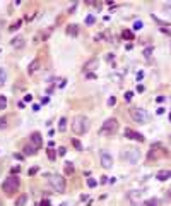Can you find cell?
Here are the masks:
<instances>
[{"label":"cell","instance_id":"obj_1","mask_svg":"<svg viewBox=\"0 0 171 206\" xmlns=\"http://www.w3.org/2000/svg\"><path fill=\"white\" fill-rule=\"evenodd\" d=\"M72 131L77 136H82L89 131V118L84 117V115H75L72 118Z\"/></svg>","mask_w":171,"mask_h":206},{"label":"cell","instance_id":"obj_2","mask_svg":"<svg viewBox=\"0 0 171 206\" xmlns=\"http://www.w3.org/2000/svg\"><path fill=\"white\" fill-rule=\"evenodd\" d=\"M19 177L16 175H10L7 177V179L4 180V184H2V189H4V193L7 194V196H12L14 193H17V189H19Z\"/></svg>","mask_w":171,"mask_h":206},{"label":"cell","instance_id":"obj_3","mask_svg":"<svg viewBox=\"0 0 171 206\" xmlns=\"http://www.w3.org/2000/svg\"><path fill=\"white\" fill-rule=\"evenodd\" d=\"M116 131H118V120L111 117V118H106V120H104V124H103L101 129H99V134H101V136H113Z\"/></svg>","mask_w":171,"mask_h":206},{"label":"cell","instance_id":"obj_4","mask_svg":"<svg viewBox=\"0 0 171 206\" xmlns=\"http://www.w3.org/2000/svg\"><path fill=\"white\" fill-rule=\"evenodd\" d=\"M122 158L128 163H137L139 158H140V149L137 148V146H127L122 151Z\"/></svg>","mask_w":171,"mask_h":206},{"label":"cell","instance_id":"obj_5","mask_svg":"<svg viewBox=\"0 0 171 206\" xmlns=\"http://www.w3.org/2000/svg\"><path fill=\"white\" fill-rule=\"evenodd\" d=\"M128 112H130L132 120L137 124H147V120H149V114L144 108H140V107H132Z\"/></svg>","mask_w":171,"mask_h":206},{"label":"cell","instance_id":"obj_6","mask_svg":"<svg viewBox=\"0 0 171 206\" xmlns=\"http://www.w3.org/2000/svg\"><path fill=\"white\" fill-rule=\"evenodd\" d=\"M48 182H50V185L53 187V191L58 194H64L65 193V187H67V184H65V179L62 175H56V174H51L50 179H48Z\"/></svg>","mask_w":171,"mask_h":206},{"label":"cell","instance_id":"obj_7","mask_svg":"<svg viewBox=\"0 0 171 206\" xmlns=\"http://www.w3.org/2000/svg\"><path fill=\"white\" fill-rule=\"evenodd\" d=\"M142 196H144V191H142V189H133V191H128L127 193V199H128V203H130L132 206L139 204L140 199H142Z\"/></svg>","mask_w":171,"mask_h":206},{"label":"cell","instance_id":"obj_8","mask_svg":"<svg viewBox=\"0 0 171 206\" xmlns=\"http://www.w3.org/2000/svg\"><path fill=\"white\" fill-rule=\"evenodd\" d=\"M99 160H101V167L103 168H106V170L113 168V156L108 153L106 149H101V151H99Z\"/></svg>","mask_w":171,"mask_h":206},{"label":"cell","instance_id":"obj_9","mask_svg":"<svg viewBox=\"0 0 171 206\" xmlns=\"http://www.w3.org/2000/svg\"><path fill=\"white\" fill-rule=\"evenodd\" d=\"M29 144L34 146L36 149H39L43 146V137H41V134H39V132H33V134L29 136Z\"/></svg>","mask_w":171,"mask_h":206},{"label":"cell","instance_id":"obj_10","mask_svg":"<svg viewBox=\"0 0 171 206\" xmlns=\"http://www.w3.org/2000/svg\"><path fill=\"white\" fill-rule=\"evenodd\" d=\"M98 66H99V60L94 57V58H89V60L86 62L82 69H84V72L87 74V72H93V70H96V69H98Z\"/></svg>","mask_w":171,"mask_h":206},{"label":"cell","instance_id":"obj_11","mask_svg":"<svg viewBox=\"0 0 171 206\" xmlns=\"http://www.w3.org/2000/svg\"><path fill=\"white\" fill-rule=\"evenodd\" d=\"M125 137L133 139V141H139V143H144V136L139 134V132H135L133 129H125Z\"/></svg>","mask_w":171,"mask_h":206},{"label":"cell","instance_id":"obj_12","mask_svg":"<svg viewBox=\"0 0 171 206\" xmlns=\"http://www.w3.org/2000/svg\"><path fill=\"white\" fill-rule=\"evenodd\" d=\"M10 47L16 50H22L26 47V39L22 38V36H16V38L10 39Z\"/></svg>","mask_w":171,"mask_h":206},{"label":"cell","instance_id":"obj_13","mask_svg":"<svg viewBox=\"0 0 171 206\" xmlns=\"http://www.w3.org/2000/svg\"><path fill=\"white\" fill-rule=\"evenodd\" d=\"M39 69H41V62H39V58H34L29 66H27V74H29V76H34Z\"/></svg>","mask_w":171,"mask_h":206},{"label":"cell","instance_id":"obj_14","mask_svg":"<svg viewBox=\"0 0 171 206\" xmlns=\"http://www.w3.org/2000/svg\"><path fill=\"white\" fill-rule=\"evenodd\" d=\"M156 179L158 180H168V179H171V170H159L158 174H156Z\"/></svg>","mask_w":171,"mask_h":206},{"label":"cell","instance_id":"obj_15","mask_svg":"<svg viewBox=\"0 0 171 206\" xmlns=\"http://www.w3.org/2000/svg\"><path fill=\"white\" fill-rule=\"evenodd\" d=\"M65 31H67L68 36H77L79 35V26H77V24H68Z\"/></svg>","mask_w":171,"mask_h":206},{"label":"cell","instance_id":"obj_16","mask_svg":"<svg viewBox=\"0 0 171 206\" xmlns=\"http://www.w3.org/2000/svg\"><path fill=\"white\" fill-rule=\"evenodd\" d=\"M22 151H24V156H33V155H36V151H38V149L34 148V146H31V144H27V146H24V149H22Z\"/></svg>","mask_w":171,"mask_h":206},{"label":"cell","instance_id":"obj_17","mask_svg":"<svg viewBox=\"0 0 171 206\" xmlns=\"http://www.w3.org/2000/svg\"><path fill=\"white\" fill-rule=\"evenodd\" d=\"M26 203H27V196H26V194H21V196L16 199L14 206H26Z\"/></svg>","mask_w":171,"mask_h":206},{"label":"cell","instance_id":"obj_18","mask_svg":"<svg viewBox=\"0 0 171 206\" xmlns=\"http://www.w3.org/2000/svg\"><path fill=\"white\" fill-rule=\"evenodd\" d=\"M65 131H67V118L62 117L58 120V132H65Z\"/></svg>","mask_w":171,"mask_h":206},{"label":"cell","instance_id":"obj_19","mask_svg":"<svg viewBox=\"0 0 171 206\" xmlns=\"http://www.w3.org/2000/svg\"><path fill=\"white\" fill-rule=\"evenodd\" d=\"M144 204L145 206H159V199L158 197H149V199H145Z\"/></svg>","mask_w":171,"mask_h":206},{"label":"cell","instance_id":"obj_20","mask_svg":"<svg viewBox=\"0 0 171 206\" xmlns=\"http://www.w3.org/2000/svg\"><path fill=\"white\" fill-rule=\"evenodd\" d=\"M7 81V70L4 69V67H0V86Z\"/></svg>","mask_w":171,"mask_h":206},{"label":"cell","instance_id":"obj_21","mask_svg":"<svg viewBox=\"0 0 171 206\" xmlns=\"http://www.w3.org/2000/svg\"><path fill=\"white\" fill-rule=\"evenodd\" d=\"M74 170H75V168H74V165H72L70 162H67V163H65V174H67V175L74 174Z\"/></svg>","mask_w":171,"mask_h":206},{"label":"cell","instance_id":"obj_22","mask_svg":"<svg viewBox=\"0 0 171 206\" xmlns=\"http://www.w3.org/2000/svg\"><path fill=\"white\" fill-rule=\"evenodd\" d=\"M72 144H74V148H75L77 151H82V149H84V148H82V144H81V141L75 139V137H72Z\"/></svg>","mask_w":171,"mask_h":206},{"label":"cell","instance_id":"obj_23","mask_svg":"<svg viewBox=\"0 0 171 206\" xmlns=\"http://www.w3.org/2000/svg\"><path fill=\"white\" fill-rule=\"evenodd\" d=\"M7 108V96L0 95V110H5Z\"/></svg>","mask_w":171,"mask_h":206},{"label":"cell","instance_id":"obj_24","mask_svg":"<svg viewBox=\"0 0 171 206\" xmlns=\"http://www.w3.org/2000/svg\"><path fill=\"white\" fill-rule=\"evenodd\" d=\"M21 24H22V21H17V22H14L12 26L9 28V31H12V33H14V31H17L19 28H21Z\"/></svg>","mask_w":171,"mask_h":206},{"label":"cell","instance_id":"obj_25","mask_svg":"<svg viewBox=\"0 0 171 206\" xmlns=\"http://www.w3.org/2000/svg\"><path fill=\"white\" fill-rule=\"evenodd\" d=\"M94 22H96V17H94L93 14H91V16H87V17H86V24H94Z\"/></svg>","mask_w":171,"mask_h":206},{"label":"cell","instance_id":"obj_26","mask_svg":"<svg viewBox=\"0 0 171 206\" xmlns=\"http://www.w3.org/2000/svg\"><path fill=\"white\" fill-rule=\"evenodd\" d=\"M151 55H152V47H147V48L144 50V57L145 58H151Z\"/></svg>","mask_w":171,"mask_h":206},{"label":"cell","instance_id":"obj_27","mask_svg":"<svg viewBox=\"0 0 171 206\" xmlns=\"http://www.w3.org/2000/svg\"><path fill=\"white\" fill-rule=\"evenodd\" d=\"M123 38L125 39H133V33L132 31H123Z\"/></svg>","mask_w":171,"mask_h":206},{"label":"cell","instance_id":"obj_28","mask_svg":"<svg viewBox=\"0 0 171 206\" xmlns=\"http://www.w3.org/2000/svg\"><path fill=\"white\" fill-rule=\"evenodd\" d=\"M7 127V117H0V129Z\"/></svg>","mask_w":171,"mask_h":206},{"label":"cell","instance_id":"obj_29","mask_svg":"<svg viewBox=\"0 0 171 206\" xmlns=\"http://www.w3.org/2000/svg\"><path fill=\"white\" fill-rule=\"evenodd\" d=\"M56 153H58V156H65V155H67V149H65L64 146H60V148L56 149Z\"/></svg>","mask_w":171,"mask_h":206},{"label":"cell","instance_id":"obj_30","mask_svg":"<svg viewBox=\"0 0 171 206\" xmlns=\"http://www.w3.org/2000/svg\"><path fill=\"white\" fill-rule=\"evenodd\" d=\"M142 28H144L142 21H135V24H133V29H135V31H139V29H142Z\"/></svg>","mask_w":171,"mask_h":206},{"label":"cell","instance_id":"obj_31","mask_svg":"<svg viewBox=\"0 0 171 206\" xmlns=\"http://www.w3.org/2000/svg\"><path fill=\"white\" fill-rule=\"evenodd\" d=\"M87 185H89V187H96V185H98V180H94V179H87Z\"/></svg>","mask_w":171,"mask_h":206},{"label":"cell","instance_id":"obj_32","mask_svg":"<svg viewBox=\"0 0 171 206\" xmlns=\"http://www.w3.org/2000/svg\"><path fill=\"white\" fill-rule=\"evenodd\" d=\"M132 96H133V93H132V91H127V93L123 95L125 101H130V100H132Z\"/></svg>","mask_w":171,"mask_h":206},{"label":"cell","instance_id":"obj_33","mask_svg":"<svg viewBox=\"0 0 171 206\" xmlns=\"http://www.w3.org/2000/svg\"><path fill=\"white\" fill-rule=\"evenodd\" d=\"M48 158H50L51 162L56 158V155H55V151H53V149H48Z\"/></svg>","mask_w":171,"mask_h":206},{"label":"cell","instance_id":"obj_34","mask_svg":"<svg viewBox=\"0 0 171 206\" xmlns=\"http://www.w3.org/2000/svg\"><path fill=\"white\" fill-rule=\"evenodd\" d=\"M115 103H116V98H115V96H110V98H108V107H113Z\"/></svg>","mask_w":171,"mask_h":206},{"label":"cell","instance_id":"obj_35","mask_svg":"<svg viewBox=\"0 0 171 206\" xmlns=\"http://www.w3.org/2000/svg\"><path fill=\"white\" fill-rule=\"evenodd\" d=\"M162 10H166V12H169V14H171V2H168V4L162 5Z\"/></svg>","mask_w":171,"mask_h":206},{"label":"cell","instance_id":"obj_36","mask_svg":"<svg viewBox=\"0 0 171 206\" xmlns=\"http://www.w3.org/2000/svg\"><path fill=\"white\" fill-rule=\"evenodd\" d=\"M77 9V2H75V4H72V5H70V7H68V14H72L74 12V10H75Z\"/></svg>","mask_w":171,"mask_h":206},{"label":"cell","instance_id":"obj_37","mask_svg":"<svg viewBox=\"0 0 171 206\" xmlns=\"http://www.w3.org/2000/svg\"><path fill=\"white\" fill-rule=\"evenodd\" d=\"M39 206H50V199H43V201L39 203Z\"/></svg>","mask_w":171,"mask_h":206},{"label":"cell","instance_id":"obj_38","mask_svg":"<svg viewBox=\"0 0 171 206\" xmlns=\"http://www.w3.org/2000/svg\"><path fill=\"white\" fill-rule=\"evenodd\" d=\"M111 79H115V81H122V76H120V74H111Z\"/></svg>","mask_w":171,"mask_h":206},{"label":"cell","instance_id":"obj_39","mask_svg":"<svg viewBox=\"0 0 171 206\" xmlns=\"http://www.w3.org/2000/svg\"><path fill=\"white\" fill-rule=\"evenodd\" d=\"M104 58L110 62V60H113V58H115V55H113V53H106V57H104Z\"/></svg>","mask_w":171,"mask_h":206},{"label":"cell","instance_id":"obj_40","mask_svg":"<svg viewBox=\"0 0 171 206\" xmlns=\"http://www.w3.org/2000/svg\"><path fill=\"white\" fill-rule=\"evenodd\" d=\"M38 172V167H33V168H29V175H34Z\"/></svg>","mask_w":171,"mask_h":206},{"label":"cell","instance_id":"obj_41","mask_svg":"<svg viewBox=\"0 0 171 206\" xmlns=\"http://www.w3.org/2000/svg\"><path fill=\"white\" fill-rule=\"evenodd\" d=\"M86 77H89V79H96V74H94V72H87V74H86Z\"/></svg>","mask_w":171,"mask_h":206},{"label":"cell","instance_id":"obj_42","mask_svg":"<svg viewBox=\"0 0 171 206\" xmlns=\"http://www.w3.org/2000/svg\"><path fill=\"white\" fill-rule=\"evenodd\" d=\"M19 172H21V167H19V165L12 168V174H19Z\"/></svg>","mask_w":171,"mask_h":206},{"label":"cell","instance_id":"obj_43","mask_svg":"<svg viewBox=\"0 0 171 206\" xmlns=\"http://www.w3.org/2000/svg\"><path fill=\"white\" fill-rule=\"evenodd\" d=\"M164 100H166V98L162 96V95H161V96H158V98H156V101H158V103H162Z\"/></svg>","mask_w":171,"mask_h":206},{"label":"cell","instance_id":"obj_44","mask_svg":"<svg viewBox=\"0 0 171 206\" xmlns=\"http://www.w3.org/2000/svg\"><path fill=\"white\" fill-rule=\"evenodd\" d=\"M144 86H142V84H137V91H139V93H142V91H144Z\"/></svg>","mask_w":171,"mask_h":206},{"label":"cell","instance_id":"obj_45","mask_svg":"<svg viewBox=\"0 0 171 206\" xmlns=\"http://www.w3.org/2000/svg\"><path fill=\"white\" fill-rule=\"evenodd\" d=\"M14 158H16V160H22V158H24V155H19V153H16V155H14Z\"/></svg>","mask_w":171,"mask_h":206},{"label":"cell","instance_id":"obj_46","mask_svg":"<svg viewBox=\"0 0 171 206\" xmlns=\"http://www.w3.org/2000/svg\"><path fill=\"white\" fill-rule=\"evenodd\" d=\"M31 100H33V96H31V95H26V96H24V103H26V101H31Z\"/></svg>","mask_w":171,"mask_h":206},{"label":"cell","instance_id":"obj_47","mask_svg":"<svg viewBox=\"0 0 171 206\" xmlns=\"http://www.w3.org/2000/svg\"><path fill=\"white\" fill-rule=\"evenodd\" d=\"M162 114H164V108H162V107H159V108H158V115H162Z\"/></svg>","mask_w":171,"mask_h":206},{"label":"cell","instance_id":"obj_48","mask_svg":"<svg viewBox=\"0 0 171 206\" xmlns=\"http://www.w3.org/2000/svg\"><path fill=\"white\" fill-rule=\"evenodd\" d=\"M99 182H101V184H106V182H108V177H101V180H99Z\"/></svg>","mask_w":171,"mask_h":206},{"label":"cell","instance_id":"obj_49","mask_svg":"<svg viewBox=\"0 0 171 206\" xmlns=\"http://www.w3.org/2000/svg\"><path fill=\"white\" fill-rule=\"evenodd\" d=\"M142 77H144V72H142V70H140V72H139V74H137V79H139V81H140Z\"/></svg>","mask_w":171,"mask_h":206},{"label":"cell","instance_id":"obj_50","mask_svg":"<svg viewBox=\"0 0 171 206\" xmlns=\"http://www.w3.org/2000/svg\"><path fill=\"white\" fill-rule=\"evenodd\" d=\"M48 101H50V98H48V96H45V98L41 100V103H48Z\"/></svg>","mask_w":171,"mask_h":206},{"label":"cell","instance_id":"obj_51","mask_svg":"<svg viewBox=\"0 0 171 206\" xmlns=\"http://www.w3.org/2000/svg\"><path fill=\"white\" fill-rule=\"evenodd\" d=\"M0 206H4V204H2V203H0Z\"/></svg>","mask_w":171,"mask_h":206},{"label":"cell","instance_id":"obj_52","mask_svg":"<svg viewBox=\"0 0 171 206\" xmlns=\"http://www.w3.org/2000/svg\"><path fill=\"white\" fill-rule=\"evenodd\" d=\"M62 206H65V204H62Z\"/></svg>","mask_w":171,"mask_h":206}]
</instances>
